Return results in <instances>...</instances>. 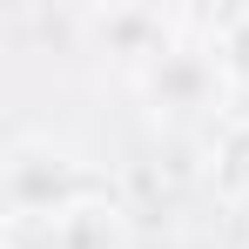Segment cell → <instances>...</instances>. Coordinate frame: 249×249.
I'll list each match as a JSON object with an SVG mask.
<instances>
[{
  "instance_id": "3",
  "label": "cell",
  "mask_w": 249,
  "mask_h": 249,
  "mask_svg": "<svg viewBox=\"0 0 249 249\" xmlns=\"http://www.w3.org/2000/svg\"><path fill=\"white\" fill-rule=\"evenodd\" d=\"M7 249H135V243H128L122 209L108 196H88V202H74L47 229H7Z\"/></svg>"
},
{
  "instance_id": "5",
  "label": "cell",
  "mask_w": 249,
  "mask_h": 249,
  "mask_svg": "<svg viewBox=\"0 0 249 249\" xmlns=\"http://www.w3.org/2000/svg\"><path fill=\"white\" fill-rule=\"evenodd\" d=\"M209 189L222 202L249 209V108H229L209 128Z\"/></svg>"
},
{
  "instance_id": "2",
  "label": "cell",
  "mask_w": 249,
  "mask_h": 249,
  "mask_svg": "<svg viewBox=\"0 0 249 249\" xmlns=\"http://www.w3.org/2000/svg\"><path fill=\"white\" fill-rule=\"evenodd\" d=\"M135 94H142V108H148V122H222L229 115V81H222V68H215V54L196 41H175L168 54H155L142 74H135Z\"/></svg>"
},
{
  "instance_id": "4",
  "label": "cell",
  "mask_w": 249,
  "mask_h": 249,
  "mask_svg": "<svg viewBox=\"0 0 249 249\" xmlns=\"http://www.w3.org/2000/svg\"><path fill=\"white\" fill-rule=\"evenodd\" d=\"M88 34L108 47V54H122L135 74H142L155 54H168V47L182 41L162 7H94V14H88Z\"/></svg>"
},
{
  "instance_id": "6",
  "label": "cell",
  "mask_w": 249,
  "mask_h": 249,
  "mask_svg": "<svg viewBox=\"0 0 249 249\" xmlns=\"http://www.w3.org/2000/svg\"><path fill=\"white\" fill-rule=\"evenodd\" d=\"M209 54H215V68H222L229 94H236V101H249V7H229V14L215 20Z\"/></svg>"
},
{
  "instance_id": "1",
  "label": "cell",
  "mask_w": 249,
  "mask_h": 249,
  "mask_svg": "<svg viewBox=\"0 0 249 249\" xmlns=\"http://www.w3.org/2000/svg\"><path fill=\"white\" fill-rule=\"evenodd\" d=\"M101 196L94 182L81 175V162L54 142H14L7 162H0V209H7V229H47L61 222L74 202Z\"/></svg>"
}]
</instances>
